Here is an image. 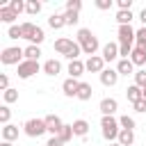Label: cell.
Wrapping results in <instances>:
<instances>
[{"label":"cell","mask_w":146,"mask_h":146,"mask_svg":"<svg viewBox=\"0 0 146 146\" xmlns=\"http://www.w3.org/2000/svg\"><path fill=\"white\" fill-rule=\"evenodd\" d=\"M75 41L80 43V48H82V52L84 55H89V57H94L96 55V50H98V39H96V34L89 30V27H80L78 30V36H75Z\"/></svg>","instance_id":"6da1fadb"},{"label":"cell","mask_w":146,"mask_h":146,"mask_svg":"<svg viewBox=\"0 0 146 146\" xmlns=\"http://www.w3.org/2000/svg\"><path fill=\"white\" fill-rule=\"evenodd\" d=\"M100 130H103V137L112 144L119 139V132H121V125H119V119L114 116H103L100 119Z\"/></svg>","instance_id":"7a4b0ae2"},{"label":"cell","mask_w":146,"mask_h":146,"mask_svg":"<svg viewBox=\"0 0 146 146\" xmlns=\"http://www.w3.org/2000/svg\"><path fill=\"white\" fill-rule=\"evenodd\" d=\"M23 59H25V48H18V46H9V48H5L0 52V62L5 66H11V64L18 66Z\"/></svg>","instance_id":"3957f363"},{"label":"cell","mask_w":146,"mask_h":146,"mask_svg":"<svg viewBox=\"0 0 146 146\" xmlns=\"http://www.w3.org/2000/svg\"><path fill=\"white\" fill-rule=\"evenodd\" d=\"M23 132L27 137H41L43 132H48L46 128V119H27L23 123Z\"/></svg>","instance_id":"277c9868"},{"label":"cell","mask_w":146,"mask_h":146,"mask_svg":"<svg viewBox=\"0 0 146 146\" xmlns=\"http://www.w3.org/2000/svg\"><path fill=\"white\" fill-rule=\"evenodd\" d=\"M39 68H41V66H39V62L23 59V62L18 64V73H16V75H18L21 80H27V78H32L34 73H39Z\"/></svg>","instance_id":"5b68a950"},{"label":"cell","mask_w":146,"mask_h":146,"mask_svg":"<svg viewBox=\"0 0 146 146\" xmlns=\"http://www.w3.org/2000/svg\"><path fill=\"white\" fill-rule=\"evenodd\" d=\"M135 34H137V30H132V25H119V30H116V36H119L121 46H132Z\"/></svg>","instance_id":"8992f818"},{"label":"cell","mask_w":146,"mask_h":146,"mask_svg":"<svg viewBox=\"0 0 146 146\" xmlns=\"http://www.w3.org/2000/svg\"><path fill=\"white\" fill-rule=\"evenodd\" d=\"M84 66H87L89 73H98V75H100V73L105 71V59H103V55H94V57H87Z\"/></svg>","instance_id":"52a82bcc"},{"label":"cell","mask_w":146,"mask_h":146,"mask_svg":"<svg viewBox=\"0 0 146 146\" xmlns=\"http://www.w3.org/2000/svg\"><path fill=\"white\" fill-rule=\"evenodd\" d=\"M75 43L78 41H73V39H66V36H62V39H57L55 43H52V48H55V52H59V55H68L73 48H75Z\"/></svg>","instance_id":"ba28073f"},{"label":"cell","mask_w":146,"mask_h":146,"mask_svg":"<svg viewBox=\"0 0 146 146\" xmlns=\"http://www.w3.org/2000/svg\"><path fill=\"white\" fill-rule=\"evenodd\" d=\"M46 128H48V132H50L52 137H57V135L62 132V128H64V121H62L57 114H48V116H46Z\"/></svg>","instance_id":"9c48e42d"},{"label":"cell","mask_w":146,"mask_h":146,"mask_svg":"<svg viewBox=\"0 0 146 146\" xmlns=\"http://www.w3.org/2000/svg\"><path fill=\"white\" fill-rule=\"evenodd\" d=\"M98 110H100L103 116H114V112L119 110V103H116V98H103Z\"/></svg>","instance_id":"30bf717a"},{"label":"cell","mask_w":146,"mask_h":146,"mask_svg":"<svg viewBox=\"0 0 146 146\" xmlns=\"http://www.w3.org/2000/svg\"><path fill=\"white\" fill-rule=\"evenodd\" d=\"M116 82H119V71L116 68H105L100 73V84L103 87H114Z\"/></svg>","instance_id":"8fae6325"},{"label":"cell","mask_w":146,"mask_h":146,"mask_svg":"<svg viewBox=\"0 0 146 146\" xmlns=\"http://www.w3.org/2000/svg\"><path fill=\"white\" fill-rule=\"evenodd\" d=\"M78 89H80V80H75V78H66V80L62 82V91H64V96H68V98L78 96Z\"/></svg>","instance_id":"7c38bea8"},{"label":"cell","mask_w":146,"mask_h":146,"mask_svg":"<svg viewBox=\"0 0 146 146\" xmlns=\"http://www.w3.org/2000/svg\"><path fill=\"white\" fill-rule=\"evenodd\" d=\"M116 57H119V43H114V41L105 43L103 46V59L105 62H114Z\"/></svg>","instance_id":"4fadbf2b"},{"label":"cell","mask_w":146,"mask_h":146,"mask_svg":"<svg viewBox=\"0 0 146 146\" xmlns=\"http://www.w3.org/2000/svg\"><path fill=\"white\" fill-rule=\"evenodd\" d=\"M87 71V66H84V62H80V59H75V62H68V78H80L82 73Z\"/></svg>","instance_id":"5bb4252c"},{"label":"cell","mask_w":146,"mask_h":146,"mask_svg":"<svg viewBox=\"0 0 146 146\" xmlns=\"http://www.w3.org/2000/svg\"><path fill=\"white\" fill-rule=\"evenodd\" d=\"M71 125H73V135H75V137H87V132H89V121L75 119Z\"/></svg>","instance_id":"9a60e30c"},{"label":"cell","mask_w":146,"mask_h":146,"mask_svg":"<svg viewBox=\"0 0 146 146\" xmlns=\"http://www.w3.org/2000/svg\"><path fill=\"white\" fill-rule=\"evenodd\" d=\"M14 139H18V125H14V123L2 125V141H11L14 144Z\"/></svg>","instance_id":"2e32d148"},{"label":"cell","mask_w":146,"mask_h":146,"mask_svg":"<svg viewBox=\"0 0 146 146\" xmlns=\"http://www.w3.org/2000/svg\"><path fill=\"white\" fill-rule=\"evenodd\" d=\"M130 62H132L135 66H144V64H146V50L139 48V46H135V48H132V55H130Z\"/></svg>","instance_id":"e0dca14e"},{"label":"cell","mask_w":146,"mask_h":146,"mask_svg":"<svg viewBox=\"0 0 146 146\" xmlns=\"http://www.w3.org/2000/svg\"><path fill=\"white\" fill-rule=\"evenodd\" d=\"M116 71H119V75H135V64L130 59H119Z\"/></svg>","instance_id":"ac0fdd59"},{"label":"cell","mask_w":146,"mask_h":146,"mask_svg":"<svg viewBox=\"0 0 146 146\" xmlns=\"http://www.w3.org/2000/svg\"><path fill=\"white\" fill-rule=\"evenodd\" d=\"M16 18H18V14H16V11H11V9H9V5L0 7V21H2V23L14 25V21H16Z\"/></svg>","instance_id":"d6986e66"},{"label":"cell","mask_w":146,"mask_h":146,"mask_svg":"<svg viewBox=\"0 0 146 146\" xmlns=\"http://www.w3.org/2000/svg\"><path fill=\"white\" fill-rule=\"evenodd\" d=\"M91 94H94V89H91V84L89 82H80V89H78V100H91Z\"/></svg>","instance_id":"ffe728a7"},{"label":"cell","mask_w":146,"mask_h":146,"mask_svg":"<svg viewBox=\"0 0 146 146\" xmlns=\"http://www.w3.org/2000/svg\"><path fill=\"white\" fill-rule=\"evenodd\" d=\"M125 98L135 105L137 100H141V87H137V84H130L128 89H125Z\"/></svg>","instance_id":"44dd1931"},{"label":"cell","mask_w":146,"mask_h":146,"mask_svg":"<svg viewBox=\"0 0 146 146\" xmlns=\"http://www.w3.org/2000/svg\"><path fill=\"white\" fill-rule=\"evenodd\" d=\"M116 141H119L121 146H132V144H135V130H121Z\"/></svg>","instance_id":"7402d4cb"},{"label":"cell","mask_w":146,"mask_h":146,"mask_svg":"<svg viewBox=\"0 0 146 146\" xmlns=\"http://www.w3.org/2000/svg\"><path fill=\"white\" fill-rule=\"evenodd\" d=\"M36 27H39V25H34V23H21V32H23V39L32 41V39H34V34H36Z\"/></svg>","instance_id":"603a6c76"},{"label":"cell","mask_w":146,"mask_h":146,"mask_svg":"<svg viewBox=\"0 0 146 146\" xmlns=\"http://www.w3.org/2000/svg\"><path fill=\"white\" fill-rule=\"evenodd\" d=\"M59 71H62V64H59L57 59H48V62L43 64V73H46V75H57Z\"/></svg>","instance_id":"cb8c5ba5"},{"label":"cell","mask_w":146,"mask_h":146,"mask_svg":"<svg viewBox=\"0 0 146 146\" xmlns=\"http://www.w3.org/2000/svg\"><path fill=\"white\" fill-rule=\"evenodd\" d=\"M73 137H75V135H73V125H71V123H64V128H62V132L57 135V139H59L62 144H68Z\"/></svg>","instance_id":"d4e9b609"},{"label":"cell","mask_w":146,"mask_h":146,"mask_svg":"<svg viewBox=\"0 0 146 146\" xmlns=\"http://www.w3.org/2000/svg\"><path fill=\"white\" fill-rule=\"evenodd\" d=\"M48 25H50L52 30H62V27L66 25V21H64V14H50V18H48Z\"/></svg>","instance_id":"484cf974"},{"label":"cell","mask_w":146,"mask_h":146,"mask_svg":"<svg viewBox=\"0 0 146 146\" xmlns=\"http://www.w3.org/2000/svg\"><path fill=\"white\" fill-rule=\"evenodd\" d=\"M39 57H41V48L30 43V46L25 48V59H30V62H39Z\"/></svg>","instance_id":"4316f807"},{"label":"cell","mask_w":146,"mask_h":146,"mask_svg":"<svg viewBox=\"0 0 146 146\" xmlns=\"http://www.w3.org/2000/svg\"><path fill=\"white\" fill-rule=\"evenodd\" d=\"M119 125H121V130H135V128H137L135 119H132V116H128V114L119 116Z\"/></svg>","instance_id":"83f0119b"},{"label":"cell","mask_w":146,"mask_h":146,"mask_svg":"<svg viewBox=\"0 0 146 146\" xmlns=\"http://www.w3.org/2000/svg\"><path fill=\"white\" fill-rule=\"evenodd\" d=\"M2 100H5V105H11V103H16L18 100V89H7V91H2Z\"/></svg>","instance_id":"f1b7e54d"},{"label":"cell","mask_w":146,"mask_h":146,"mask_svg":"<svg viewBox=\"0 0 146 146\" xmlns=\"http://www.w3.org/2000/svg\"><path fill=\"white\" fill-rule=\"evenodd\" d=\"M132 18H135L132 11H116V23H119V25H130Z\"/></svg>","instance_id":"f546056e"},{"label":"cell","mask_w":146,"mask_h":146,"mask_svg":"<svg viewBox=\"0 0 146 146\" xmlns=\"http://www.w3.org/2000/svg\"><path fill=\"white\" fill-rule=\"evenodd\" d=\"M25 11H27L30 16L39 14V11H41V2H39V0H27V2H25Z\"/></svg>","instance_id":"4dcf8cb0"},{"label":"cell","mask_w":146,"mask_h":146,"mask_svg":"<svg viewBox=\"0 0 146 146\" xmlns=\"http://www.w3.org/2000/svg\"><path fill=\"white\" fill-rule=\"evenodd\" d=\"M135 43H137L139 48L146 50V27H139V30H137V34H135Z\"/></svg>","instance_id":"1f68e13d"},{"label":"cell","mask_w":146,"mask_h":146,"mask_svg":"<svg viewBox=\"0 0 146 146\" xmlns=\"http://www.w3.org/2000/svg\"><path fill=\"white\" fill-rule=\"evenodd\" d=\"M64 21H66V25H78L80 14H78V11H66V9H64Z\"/></svg>","instance_id":"d6a6232c"},{"label":"cell","mask_w":146,"mask_h":146,"mask_svg":"<svg viewBox=\"0 0 146 146\" xmlns=\"http://www.w3.org/2000/svg\"><path fill=\"white\" fill-rule=\"evenodd\" d=\"M9 119H11V110H9V105H2V107H0V123L7 125Z\"/></svg>","instance_id":"836d02e7"},{"label":"cell","mask_w":146,"mask_h":146,"mask_svg":"<svg viewBox=\"0 0 146 146\" xmlns=\"http://www.w3.org/2000/svg\"><path fill=\"white\" fill-rule=\"evenodd\" d=\"M7 36H9V39H23L21 25H9V30H7Z\"/></svg>","instance_id":"e575fe53"},{"label":"cell","mask_w":146,"mask_h":146,"mask_svg":"<svg viewBox=\"0 0 146 146\" xmlns=\"http://www.w3.org/2000/svg\"><path fill=\"white\" fill-rule=\"evenodd\" d=\"M135 84L137 87H146V71H135Z\"/></svg>","instance_id":"d590c367"},{"label":"cell","mask_w":146,"mask_h":146,"mask_svg":"<svg viewBox=\"0 0 146 146\" xmlns=\"http://www.w3.org/2000/svg\"><path fill=\"white\" fill-rule=\"evenodd\" d=\"M9 9L16 11V14H21V11L25 9V2H23V0H9Z\"/></svg>","instance_id":"8d00e7d4"},{"label":"cell","mask_w":146,"mask_h":146,"mask_svg":"<svg viewBox=\"0 0 146 146\" xmlns=\"http://www.w3.org/2000/svg\"><path fill=\"white\" fill-rule=\"evenodd\" d=\"M80 9H82V0H68L66 2V11H78L80 14Z\"/></svg>","instance_id":"74e56055"},{"label":"cell","mask_w":146,"mask_h":146,"mask_svg":"<svg viewBox=\"0 0 146 146\" xmlns=\"http://www.w3.org/2000/svg\"><path fill=\"white\" fill-rule=\"evenodd\" d=\"M116 7H119V11H130L132 0H116Z\"/></svg>","instance_id":"f35d334b"},{"label":"cell","mask_w":146,"mask_h":146,"mask_svg":"<svg viewBox=\"0 0 146 146\" xmlns=\"http://www.w3.org/2000/svg\"><path fill=\"white\" fill-rule=\"evenodd\" d=\"M112 5H114L112 0H96V7H98L100 11H107V9L112 7Z\"/></svg>","instance_id":"ab89813d"},{"label":"cell","mask_w":146,"mask_h":146,"mask_svg":"<svg viewBox=\"0 0 146 146\" xmlns=\"http://www.w3.org/2000/svg\"><path fill=\"white\" fill-rule=\"evenodd\" d=\"M132 107H135V112H139V114H146V100H144V98H141V100H137Z\"/></svg>","instance_id":"60d3db41"},{"label":"cell","mask_w":146,"mask_h":146,"mask_svg":"<svg viewBox=\"0 0 146 146\" xmlns=\"http://www.w3.org/2000/svg\"><path fill=\"white\" fill-rule=\"evenodd\" d=\"M0 89H2V91H7V89H9V78H7L5 73L0 75Z\"/></svg>","instance_id":"b9f144b4"},{"label":"cell","mask_w":146,"mask_h":146,"mask_svg":"<svg viewBox=\"0 0 146 146\" xmlns=\"http://www.w3.org/2000/svg\"><path fill=\"white\" fill-rule=\"evenodd\" d=\"M46 146H64V144H62V141H59V139H57V137H50V139H48V144H46Z\"/></svg>","instance_id":"7bdbcfd3"},{"label":"cell","mask_w":146,"mask_h":146,"mask_svg":"<svg viewBox=\"0 0 146 146\" xmlns=\"http://www.w3.org/2000/svg\"><path fill=\"white\" fill-rule=\"evenodd\" d=\"M139 21H141V27H146V7L139 11Z\"/></svg>","instance_id":"ee69618b"},{"label":"cell","mask_w":146,"mask_h":146,"mask_svg":"<svg viewBox=\"0 0 146 146\" xmlns=\"http://www.w3.org/2000/svg\"><path fill=\"white\" fill-rule=\"evenodd\" d=\"M0 146H14V144H11V141H2Z\"/></svg>","instance_id":"f6af8a7d"},{"label":"cell","mask_w":146,"mask_h":146,"mask_svg":"<svg viewBox=\"0 0 146 146\" xmlns=\"http://www.w3.org/2000/svg\"><path fill=\"white\" fill-rule=\"evenodd\" d=\"M141 98H144V100H146V87H144V89H141Z\"/></svg>","instance_id":"bcb514c9"},{"label":"cell","mask_w":146,"mask_h":146,"mask_svg":"<svg viewBox=\"0 0 146 146\" xmlns=\"http://www.w3.org/2000/svg\"><path fill=\"white\" fill-rule=\"evenodd\" d=\"M110 146H121V144H119V141H112V144H110Z\"/></svg>","instance_id":"7dc6e473"}]
</instances>
